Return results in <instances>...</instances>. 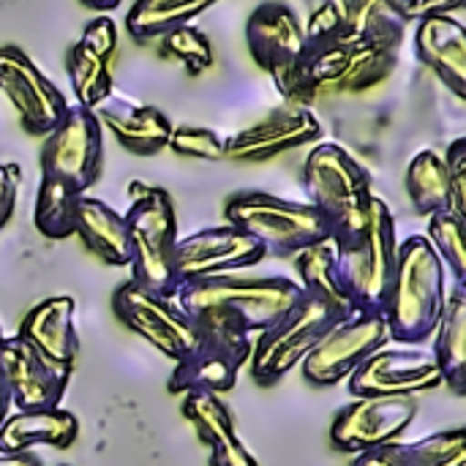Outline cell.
Wrapping results in <instances>:
<instances>
[{
    "label": "cell",
    "instance_id": "cell-1",
    "mask_svg": "<svg viewBox=\"0 0 466 466\" xmlns=\"http://www.w3.org/2000/svg\"><path fill=\"white\" fill-rule=\"evenodd\" d=\"M303 295L289 276H210L177 289L175 303L194 330H235L259 336L279 322Z\"/></svg>",
    "mask_w": 466,
    "mask_h": 466
},
{
    "label": "cell",
    "instance_id": "cell-2",
    "mask_svg": "<svg viewBox=\"0 0 466 466\" xmlns=\"http://www.w3.org/2000/svg\"><path fill=\"white\" fill-rule=\"evenodd\" d=\"M445 298V265L426 240V235H412L399 243L396 270L382 311L390 341L412 347L429 341L437 330Z\"/></svg>",
    "mask_w": 466,
    "mask_h": 466
},
{
    "label": "cell",
    "instance_id": "cell-3",
    "mask_svg": "<svg viewBox=\"0 0 466 466\" xmlns=\"http://www.w3.org/2000/svg\"><path fill=\"white\" fill-rule=\"evenodd\" d=\"M333 240V238H330ZM341 287L355 314H382L396 270V221L382 197L374 194L366 221L333 240Z\"/></svg>",
    "mask_w": 466,
    "mask_h": 466
},
{
    "label": "cell",
    "instance_id": "cell-4",
    "mask_svg": "<svg viewBox=\"0 0 466 466\" xmlns=\"http://www.w3.org/2000/svg\"><path fill=\"white\" fill-rule=\"evenodd\" d=\"M128 197L131 208L123 218L131 246V281L153 295L175 300L180 289L175 279V246L180 238L175 202L164 188L139 180L128 186Z\"/></svg>",
    "mask_w": 466,
    "mask_h": 466
},
{
    "label": "cell",
    "instance_id": "cell-5",
    "mask_svg": "<svg viewBox=\"0 0 466 466\" xmlns=\"http://www.w3.org/2000/svg\"><path fill=\"white\" fill-rule=\"evenodd\" d=\"M246 44L251 60L270 74L279 96L295 106H311L319 96L306 79L303 22L295 8L281 0L259 3L246 22Z\"/></svg>",
    "mask_w": 466,
    "mask_h": 466
},
{
    "label": "cell",
    "instance_id": "cell-6",
    "mask_svg": "<svg viewBox=\"0 0 466 466\" xmlns=\"http://www.w3.org/2000/svg\"><path fill=\"white\" fill-rule=\"evenodd\" d=\"M303 188L309 194V205H314L328 221L333 240L355 232L366 221L374 199L369 169L350 150L333 142L317 145L306 156Z\"/></svg>",
    "mask_w": 466,
    "mask_h": 466
},
{
    "label": "cell",
    "instance_id": "cell-7",
    "mask_svg": "<svg viewBox=\"0 0 466 466\" xmlns=\"http://www.w3.org/2000/svg\"><path fill=\"white\" fill-rule=\"evenodd\" d=\"M227 224L251 235L268 257H295L330 238L328 221L309 202H289L268 191H240L224 202Z\"/></svg>",
    "mask_w": 466,
    "mask_h": 466
},
{
    "label": "cell",
    "instance_id": "cell-8",
    "mask_svg": "<svg viewBox=\"0 0 466 466\" xmlns=\"http://www.w3.org/2000/svg\"><path fill=\"white\" fill-rule=\"evenodd\" d=\"M352 314H344L333 309L330 303L314 298V295H300L298 303L268 330L254 336L251 347V360H248V374L257 385L270 388L279 380H284L295 366L303 363V358L344 319Z\"/></svg>",
    "mask_w": 466,
    "mask_h": 466
},
{
    "label": "cell",
    "instance_id": "cell-9",
    "mask_svg": "<svg viewBox=\"0 0 466 466\" xmlns=\"http://www.w3.org/2000/svg\"><path fill=\"white\" fill-rule=\"evenodd\" d=\"M104 169V128L96 112L68 106L66 117L44 137L41 177L60 180L76 194H87Z\"/></svg>",
    "mask_w": 466,
    "mask_h": 466
},
{
    "label": "cell",
    "instance_id": "cell-10",
    "mask_svg": "<svg viewBox=\"0 0 466 466\" xmlns=\"http://www.w3.org/2000/svg\"><path fill=\"white\" fill-rule=\"evenodd\" d=\"M254 336L235 330H197V344L175 363L169 393H216L227 396L238 385V374L251 360Z\"/></svg>",
    "mask_w": 466,
    "mask_h": 466
},
{
    "label": "cell",
    "instance_id": "cell-11",
    "mask_svg": "<svg viewBox=\"0 0 466 466\" xmlns=\"http://www.w3.org/2000/svg\"><path fill=\"white\" fill-rule=\"evenodd\" d=\"M420 412L418 396L355 399L341 407L330 426V442L339 453L360 456L385 442L401 440Z\"/></svg>",
    "mask_w": 466,
    "mask_h": 466
},
{
    "label": "cell",
    "instance_id": "cell-12",
    "mask_svg": "<svg viewBox=\"0 0 466 466\" xmlns=\"http://www.w3.org/2000/svg\"><path fill=\"white\" fill-rule=\"evenodd\" d=\"M390 344L382 314H352L339 322L300 363L303 377L317 388H330L347 380L369 355Z\"/></svg>",
    "mask_w": 466,
    "mask_h": 466
},
{
    "label": "cell",
    "instance_id": "cell-13",
    "mask_svg": "<svg viewBox=\"0 0 466 466\" xmlns=\"http://www.w3.org/2000/svg\"><path fill=\"white\" fill-rule=\"evenodd\" d=\"M112 309L117 319L156 347L164 358L175 363L197 344V330L172 298L153 295L134 281H126L112 295Z\"/></svg>",
    "mask_w": 466,
    "mask_h": 466
},
{
    "label": "cell",
    "instance_id": "cell-14",
    "mask_svg": "<svg viewBox=\"0 0 466 466\" xmlns=\"http://www.w3.org/2000/svg\"><path fill=\"white\" fill-rule=\"evenodd\" d=\"M74 369L38 355L19 336L0 339V382L16 412L57 410Z\"/></svg>",
    "mask_w": 466,
    "mask_h": 466
},
{
    "label": "cell",
    "instance_id": "cell-15",
    "mask_svg": "<svg viewBox=\"0 0 466 466\" xmlns=\"http://www.w3.org/2000/svg\"><path fill=\"white\" fill-rule=\"evenodd\" d=\"M0 93L11 101L30 137H46L71 106L19 46H0Z\"/></svg>",
    "mask_w": 466,
    "mask_h": 466
},
{
    "label": "cell",
    "instance_id": "cell-16",
    "mask_svg": "<svg viewBox=\"0 0 466 466\" xmlns=\"http://www.w3.org/2000/svg\"><path fill=\"white\" fill-rule=\"evenodd\" d=\"M399 63V52H388L363 41H339L306 57V79L317 96L322 93H363L385 82Z\"/></svg>",
    "mask_w": 466,
    "mask_h": 466
},
{
    "label": "cell",
    "instance_id": "cell-17",
    "mask_svg": "<svg viewBox=\"0 0 466 466\" xmlns=\"http://www.w3.org/2000/svg\"><path fill=\"white\" fill-rule=\"evenodd\" d=\"M265 248L232 224L208 227L188 238H177L175 246V279L177 284L224 276L254 268L265 259Z\"/></svg>",
    "mask_w": 466,
    "mask_h": 466
},
{
    "label": "cell",
    "instance_id": "cell-18",
    "mask_svg": "<svg viewBox=\"0 0 466 466\" xmlns=\"http://www.w3.org/2000/svg\"><path fill=\"white\" fill-rule=\"evenodd\" d=\"M350 393L355 399L374 396H420L442 388V374L431 352L412 350H377L350 377Z\"/></svg>",
    "mask_w": 466,
    "mask_h": 466
},
{
    "label": "cell",
    "instance_id": "cell-19",
    "mask_svg": "<svg viewBox=\"0 0 466 466\" xmlns=\"http://www.w3.org/2000/svg\"><path fill=\"white\" fill-rule=\"evenodd\" d=\"M322 137V120L309 106H279L259 123L238 131L224 142V158L240 164L270 161L281 153L306 147Z\"/></svg>",
    "mask_w": 466,
    "mask_h": 466
},
{
    "label": "cell",
    "instance_id": "cell-20",
    "mask_svg": "<svg viewBox=\"0 0 466 466\" xmlns=\"http://www.w3.org/2000/svg\"><path fill=\"white\" fill-rule=\"evenodd\" d=\"M180 399L183 418L194 426L199 442L210 451V466H259L254 453L238 437L235 418L224 396L197 390Z\"/></svg>",
    "mask_w": 466,
    "mask_h": 466
},
{
    "label": "cell",
    "instance_id": "cell-21",
    "mask_svg": "<svg viewBox=\"0 0 466 466\" xmlns=\"http://www.w3.org/2000/svg\"><path fill=\"white\" fill-rule=\"evenodd\" d=\"M93 112H96L98 123L115 134V139L120 142L123 150H128L134 156H156V153L167 150V142L172 134V120L158 106L137 104L115 90Z\"/></svg>",
    "mask_w": 466,
    "mask_h": 466
},
{
    "label": "cell",
    "instance_id": "cell-22",
    "mask_svg": "<svg viewBox=\"0 0 466 466\" xmlns=\"http://www.w3.org/2000/svg\"><path fill=\"white\" fill-rule=\"evenodd\" d=\"M38 355L57 366H76L79 336H76V303L68 295H55L35 303L19 325L16 333Z\"/></svg>",
    "mask_w": 466,
    "mask_h": 466
},
{
    "label": "cell",
    "instance_id": "cell-23",
    "mask_svg": "<svg viewBox=\"0 0 466 466\" xmlns=\"http://www.w3.org/2000/svg\"><path fill=\"white\" fill-rule=\"evenodd\" d=\"M415 52L426 68L456 96L466 101V27L453 14H437L418 22Z\"/></svg>",
    "mask_w": 466,
    "mask_h": 466
},
{
    "label": "cell",
    "instance_id": "cell-24",
    "mask_svg": "<svg viewBox=\"0 0 466 466\" xmlns=\"http://www.w3.org/2000/svg\"><path fill=\"white\" fill-rule=\"evenodd\" d=\"M74 235L82 246L109 268H128L131 246L123 213L109 208L104 199L82 194L74 213Z\"/></svg>",
    "mask_w": 466,
    "mask_h": 466
},
{
    "label": "cell",
    "instance_id": "cell-25",
    "mask_svg": "<svg viewBox=\"0 0 466 466\" xmlns=\"http://www.w3.org/2000/svg\"><path fill=\"white\" fill-rule=\"evenodd\" d=\"M350 466H466V431L448 429L423 440H393L355 456Z\"/></svg>",
    "mask_w": 466,
    "mask_h": 466
},
{
    "label": "cell",
    "instance_id": "cell-26",
    "mask_svg": "<svg viewBox=\"0 0 466 466\" xmlns=\"http://www.w3.org/2000/svg\"><path fill=\"white\" fill-rule=\"evenodd\" d=\"M79 437V420L66 410L14 412L0 429V453H33V448L68 451Z\"/></svg>",
    "mask_w": 466,
    "mask_h": 466
},
{
    "label": "cell",
    "instance_id": "cell-27",
    "mask_svg": "<svg viewBox=\"0 0 466 466\" xmlns=\"http://www.w3.org/2000/svg\"><path fill=\"white\" fill-rule=\"evenodd\" d=\"M434 360L442 374V385H448L456 396L466 393V289L451 287L437 330H434Z\"/></svg>",
    "mask_w": 466,
    "mask_h": 466
},
{
    "label": "cell",
    "instance_id": "cell-28",
    "mask_svg": "<svg viewBox=\"0 0 466 466\" xmlns=\"http://www.w3.org/2000/svg\"><path fill=\"white\" fill-rule=\"evenodd\" d=\"M341 8L352 41H363L388 52H401L407 22L396 14L390 0H344Z\"/></svg>",
    "mask_w": 466,
    "mask_h": 466
},
{
    "label": "cell",
    "instance_id": "cell-29",
    "mask_svg": "<svg viewBox=\"0 0 466 466\" xmlns=\"http://www.w3.org/2000/svg\"><path fill=\"white\" fill-rule=\"evenodd\" d=\"M216 3L221 0H134L126 14V30L137 44H147L172 27L191 25V19Z\"/></svg>",
    "mask_w": 466,
    "mask_h": 466
},
{
    "label": "cell",
    "instance_id": "cell-30",
    "mask_svg": "<svg viewBox=\"0 0 466 466\" xmlns=\"http://www.w3.org/2000/svg\"><path fill=\"white\" fill-rule=\"evenodd\" d=\"M295 268H298V284L306 295H314V298L330 303L333 309H339L344 314H355V309H352V303L341 287V279H339L336 246L330 238L298 251Z\"/></svg>",
    "mask_w": 466,
    "mask_h": 466
},
{
    "label": "cell",
    "instance_id": "cell-31",
    "mask_svg": "<svg viewBox=\"0 0 466 466\" xmlns=\"http://www.w3.org/2000/svg\"><path fill=\"white\" fill-rule=\"evenodd\" d=\"M407 194L412 199V208L420 216H434L442 210H451V191H448V169L445 158L437 150H420L404 175Z\"/></svg>",
    "mask_w": 466,
    "mask_h": 466
},
{
    "label": "cell",
    "instance_id": "cell-32",
    "mask_svg": "<svg viewBox=\"0 0 466 466\" xmlns=\"http://www.w3.org/2000/svg\"><path fill=\"white\" fill-rule=\"evenodd\" d=\"M109 60L93 55L90 49H85L79 41H74L66 49V74L76 98V106L82 109H96L101 101H106L117 87L112 79V71L106 66Z\"/></svg>",
    "mask_w": 466,
    "mask_h": 466
},
{
    "label": "cell",
    "instance_id": "cell-33",
    "mask_svg": "<svg viewBox=\"0 0 466 466\" xmlns=\"http://www.w3.org/2000/svg\"><path fill=\"white\" fill-rule=\"evenodd\" d=\"M82 194H76L71 186L52 180V177H41L38 183V197H35V208H33V224L35 229L49 238V240H66L74 235V213H76V202Z\"/></svg>",
    "mask_w": 466,
    "mask_h": 466
},
{
    "label": "cell",
    "instance_id": "cell-34",
    "mask_svg": "<svg viewBox=\"0 0 466 466\" xmlns=\"http://www.w3.org/2000/svg\"><path fill=\"white\" fill-rule=\"evenodd\" d=\"M464 227L459 216H453L451 210L434 213L429 216V232L426 240L431 243V248L437 251V257L442 259L445 270L453 273L456 287L466 289V243H464Z\"/></svg>",
    "mask_w": 466,
    "mask_h": 466
},
{
    "label": "cell",
    "instance_id": "cell-35",
    "mask_svg": "<svg viewBox=\"0 0 466 466\" xmlns=\"http://www.w3.org/2000/svg\"><path fill=\"white\" fill-rule=\"evenodd\" d=\"M158 52L161 57H172L177 63H183V68L191 74V76H199L205 74L210 66H213V46H210V38L194 27V25H180V27H172L167 30L164 35H158Z\"/></svg>",
    "mask_w": 466,
    "mask_h": 466
},
{
    "label": "cell",
    "instance_id": "cell-36",
    "mask_svg": "<svg viewBox=\"0 0 466 466\" xmlns=\"http://www.w3.org/2000/svg\"><path fill=\"white\" fill-rule=\"evenodd\" d=\"M350 30H347V16L339 0H322L311 14L309 22L303 25V44H306V57L347 41Z\"/></svg>",
    "mask_w": 466,
    "mask_h": 466
},
{
    "label": "cell",
    "instance_id": "cell-37",
    "mask_svg": "<svg viewBox=\"0 0 466 466\" xmlns=\"http://www.w3.org/2000/svg\"><path fill=\"white\" fill-rule=\"evenodd\" d=\"M167 147L183 158L224 161V139L213 128L202 126H172Z\"/></svg>",
    "mask_w": 466,
    "mask_h": 466
},
{
    "label": "cell",
    "instance_id": "cell-38",
    "mask_svg": "<svg viewBox=\"0 0 466 466\" xmlns=\"http://www.w3.org/2000/svg\"><path fill=\"white\" fill-rule=\"evenodd\" d=\"M448 169V191H451V213L466 221V139H456L445 150Z\"/></svg>",
    "mask_w": 466,
    "mask_h": 466
},
{
    "label": "cell",
    "instance_id": "cell-39",
    "mask_svg": "<svg viewBox=\"0 0 466 466\" xmlns=\"http://www.w3.org/2000/svg\"><path fill=\"white\" fill-rule=\"evenodd\" d=\"M79 44L85 49H90L93 55L109 60L115 52H117V27H115V19H109L106 14L90 19L79 35Z\"/></svg>",
    "mask_w": 466,
    "mask_h": 466
},
{
    "label": "cell",
    "instance_id": "cell-40",
    "mask_svg": "<svg viewBox=\"0 0 466 466\" xmlns=\"http://www.w3.org/2000/svg\"><path fill=\"white\" fill-rule=\"evenodd\" d=\"M464 3L466 0H390L396 14L407 25L420 22L426 16H437V14H453V11L464 8Z\"/></svg>",
    "mask_w": 466,
    "mask_h": 466
},
{
    "label": "cell",
    "instance_id": "cell-41",
    "mask_svg": "<svg viewBox=\"0 0 466 466\" xmlns=\"http://www.w3.org/2000/svg\"><path fill=\"white\" fill-rule=\"evenodd\" d=\"M19 183H22V167L8 161L0 164V232L8 227L14 208H16V197H19Z\"/></svg>",
    "mask_w": 466,
    "mask_h": 466
},
{
    "label": "cell",
    "instance_id": "cell-42",
    "mask_svg": "<svg viewBox=\"0 0 466 466\" xmlns=\"http://www.w3.org/2000/svg\"><path fill=\"white\" fill-rule=\"evenodd\" d=\"M0 466H44L35 453H0Z\"/></svg>",
    "mask_w": 466,
    "mask_h": 466
},
{
    "label": "cell",
    "instance_id": "cell-43",
    "mask_svg": "<svg viewBox=\"0 0 466 466\" xmlns=\"http://www.w3.org/2000/svg\"><path fill=\"white\" fill-rule=\"evenodd\" d=\"M79 3L90 11H98V14H106V11L120 5V0H79Z\"/></svg>",
    "mask_w": 466,
    "mask_h": 466
},
{
    "label": "cell",
    "instance_id": "cell-44",
    "mask_svg": "<svg viewBox=\"0 0 466 466\" xmlns=\"http://www.w3.org/2000/svg\"><path fill=\"white\" fill-rule=\"evenodd\" d=\"M8 415H11V401H8V393H5V388L0 382V429H3V423H5Z\"/></svg>",
    "mask_w": 466,
    "mask_h": 466
},
{
    "label": "cell",
    "instance_id": "cell-45",
    "mask_svg": "<svg viewBox=\"0 0 466 466\" xmlns=\"http://www.w3.org/2000/svg\"><path fill=\"white\" fill-rule=\"evenodd\" d=\"M0 339H3V328H0Z\"/></svg>",
    "mask_w": 466,
    "mask_h": 466
},
{
    "label": "cell",
    "instance_id": "cell-46",
    "mask_svg": "<svg viewBox=\"0 0 466 466\" xmlns=\"http://www.w3.org/2000/svg\"><path fill=\"white\" fill-rule=\"evenodd\" d=\"M57 466H68V464H57Z\"/></svg>",
    "mask_w": 466,
    "mask_h": 466
}]
</instances>
